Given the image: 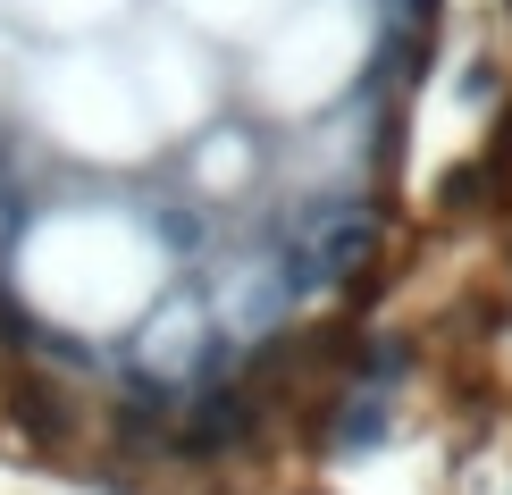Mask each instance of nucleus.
I'll list each match as a JSON object with an SVG mask.
<instances>
[{
	"mask_svg": "<svg viewBox=\"0 0 512 495\" xmlns=\"http://www.w3.org/2000/svg\"><path fill=\"white\" fill-rule=\"evenodd\" d=\"M26 110L59 152H76L93 168H143L168 143L126 42H59V51H42V68L26 76Z\"/></svg>",
	"mask_w": 512,
	"mask_h": 495,
	"instance_id": "f03ea898",
	"label": "nucleus"
},
{
	"mask_svg": "<svg viewBox=\"0 0 512 495\" xmlns=\"http://www.w3.org/2000/svg\"><path fill=\"white\" fill-rule=\"evenodd\" d=\"M17 277L59 328L118 336L168 303V244L152 219H135L118 202H76V210H51L17 244Z\"/></svg>",
	"mask_w": 512,
	"mask_h": 495,
	"instance_id": "f257e3e1",
	"label": "nucleus"
},
{
	"mask_svg": "<svg viewBox=\"0 0 512 495\" xmlns=\"http://www.w3.org/2000/svg\"><path fill=\"white\" fill-rule=\"evenodd\" d=\"M277 9H286V0H168V17H177V26H194L202 42H236V51L269 26Z\"/></svg>",
	"mask_w": 512,
	"mask_h": 495,
	"instance_id": "20e7f679",
	"label": "nucleus"
},
{
	"mask_svg": "<svg viewBox=\"0 0 512 495\" xmlns=\"http://www.w3.org/2000/svg\"><path fill=\"white\" fill-rule=\"evenodd\" d=\"M0 17L26 26V34H42L59 51V42H118L143 9L135 0H0Z\"/></svg>",
	"mask_w": 512,
	"mask_h": 495,
	"instance_id": "7ed1b4c3",
	"label": "nucleus"
}]
</instances>
